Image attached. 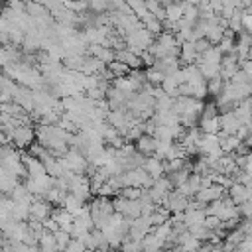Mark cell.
I'll use <instances>...</instances> for the list:
<instances>
[{
    "instance_id": "6da1fadb",
    "label": "cell",
    "mask_w": 252,
    "mask_h": 252,
    "mask_svg": "<svg viewBox=\"0 0 252 252\" xmlns=\"http://www.w3.org/2000/svg\"><path fill=\"white\" fill-rule=\"evenodd\" d=\"M207 215L219 217L222 222H226V220H232V219H240V209L232 203L230 197H222V199H219V201H215L207 207Z\"/></svg>"
},
{
    "instance_id": "7a4b0ae2",
    "label": "cell",
    "mask_w": 252,
    "mask_h": 252,
    "mask_svg": "<svg viewBox=\"0 0 252 252\" xmlns=\"http://www.w3.org/2000/svg\"><path fill=\"white\" fill-rule=\"evenodd\" d=\"M120 181H122V189L124 187H140V189H152L154 187V177H150L146 173L144 167H136V169H126L122 175H120Z\"/></svg>"
},
{
    "instance_id": "3957f363",
    "label": "cell",
    "mask_w": 252,
    "mask_h": 252,
    "mask_svg": "<svg viewBox=\"0 0 252 252\" xmlns=\"http://www.w3.org/2000/svg\"><path fill=\"white\" fill-rule=\"evenodd\" d=\"M199 128L203 134H215L219 136L220 134V114L217 110V104H207L203 114H201V120H199Z\"/></svg>"
},
{
    "instance_id": "277c9868",
    "label": "cell",
    "mask_w": 252,
    "mask_h": 252,
    "mask_svg": "<svg viewBox=\"0 0 252 252\" xmlns=\"http://www.w3.org/2000/svg\"><path fill=\"white\" fill-rule=\"evenodd\" d=\"M10 138H12L14 148H30V146H33L35 130H33L30 124H24V126H18V128L12 132Z\"/></svg>"
},
{
    "instance_id": "5b68a950",
    "label": "cell",
    "mask_w": 252,
    "mask_h": 252,
    "mask_svg": "<svg viewBox=\"0 0 252 252\" xmlns=\"http://www.w3.org/2000/svg\"><path fill=\"white\" fill-rule=\"evenodd\" d=\"M51 215H53V205L45 199H35L30 207V220L45 222L47 219H51Z\"/></svg>"
},
{
    "instance_id": "8992f818",
    "label": "cell",
    "mask_w": 252,
    "mask_h": 252,
    "mask_svg": "<svg viewBox=\"0 0 252 252\" xmlns=\"http://www.w3.org/2000/svg\"><path fill=\"white\" fill-rule=\"evenodd\" d=\"M224 189H226V187L213 183L211 187L201 189V191L195 195V201H197V203H201L203 207H209L211 203H215V201H219V199H222V197H224Z\"/></svg>"
},
{
    "instance_id": "52a82bcc",
    "label": "cell",
    "mask_w": 252,
    "mask_h": 252,
    "mask_svg": "<svg viewBox=\"0 0 252 252\" xmlns=\"http://www.w3.org/2000/svg\"><path fill=\"white\" fill-rule=\"evenodd\" d=\"M152 230H154V226H152L150 219H148V217H140V219H134V220H132L128 238H132V240H140V242H142Z\"/></svg>"
},
{
    "instance_id": "ba28073f",
    "label": "cell",
    "mask_w": 252,
    "mask_h": 252,
    "mask_svg": "<svg viewBox=\"0 0 252 252\" xmlns=\"http://www.w3.org/2000/svg\"><path fill=\"white\" fill-rule=\"evenodd\" d=\"M240 128H242V122L236 118L234 110H228V112H222V114H220V132H222V134H226V136H236Z\"/></svg>"
},
{
    "instance_id": "9c48e42d",
    "label": "cell",
    "mask_w": 252,
    "mask_h": 252,
    "mask_svg": "<svg viewBox=\"0 0 252 252\" xmlns=\"http://www.w3.org/2000/svg\"><path fill=\"white\" fill-rule=\"evenodd\" d=\"M189 205H191V199L185 197V195H181V193H177V191H173V193L167 197V203H165V207L169 209L171 215L185 213V211L189 209Z\"/></svg>"
},
{
    "instance_id": "30bf717a",
    "label": "cell",
    "mask_w": 252,
    "mask_h": 252,
    "mask_svg": "<svg viewBox=\"0 0 252 252\" xmlns=\"http://www.w3.org/2000/svg\"><path fill=\"white\" fill-rule=\"evenodd\" d=\"M22 161H24V165L28 169V177H41V175L47 173L43 161L33 158V156H30V154H22Z\"/></svg>"
},
{
    "instance_id": "8fae6325",
    "label": "cell",
    "mask_w": 252,
    "mask_h": 252,
    "mask_svg": "<svg viewBox=\"0 0 252 252\" xmlns=\"http://www.w3.org/2000/svg\"><path fill=\"white\" fill-rule=\"evenodd\" d=\"M51 219L59 224V228H61V230H67V232L71 234V228H73V224H75V217H73L69 211H65L63 207H55V209H53Z\"/></svg>"
},
{
    "instance_id": "7c38bea8",
    "label": "cell",
    "mask_w": 252,
    "mask_h": 252,
    "mask_svg": "<svg viewBox=\"0 0 252 252\" xmlns=\"http://www.w3.org/2000/svg\"><path fill=\"white\" fill-rule=\"evenodd\" d=\"M142 167H144L146 173H148L150 177H154V179H159V177H163V173H165V161H161V159L156 158V156L146 158V161H144Z\"/></svg>"
},
{
    "instance_id": "4fadbf2b",
    "label": "cell",
    "mask_w": 252,
    "mask_h": 252,
    "mask_svg": "<svg viewBox=\"0 0 252 252\" xmlns=\"http://www.w3.org/2000/svg\"><path fill=\"white\" fill-rule=\"evenodd\" d=\"M179 55H167V57H163V59H158L156 61V69L158 71H161L163 75H173L175 71H179Z\"/></svg>"
},
{
    "instance_id": "5bb4252c",
    "label": "cell",
    "mask_w": 252,
    "mask_h": 252,
    "mask_svg": "<svg viewBox=\"0 0 252 252\" xmlns=\"http://www.w3.org/2000/svg\"><path fill=\"white\" fill-rule=\"evenodd\" d=\"M199 51L195 47V41H187V43H181V49H179V59L187 65H197L199 61Z\"/></svg>"
},
{
    "instance_id": "9a60e30c",
    "label": "cell",
    "mask_w": 252,
    "mask_h": 252,
    "mask_svg": "<svg viewBox=\"0 0 252 252\" xmlns=\"http://www.w3.org/2000/svg\"><path fill=\"white\" fill-rule=\"evenodd\" d=\"M136 150H138L142 156L150 158V156H154L156 150H158V140H156L154 136H150V134H144V136L136 142Z\"/></svg>"
},
{
    "instance_id": "2e32d148",
    "label": "cell",
    "mask_w": 252,
    "mask_h": 252,
    "mask_svg": "<svg viewBox=\"0 0 252 252\" xmlns=\"http://www.w3.org/2000/svg\"><path fill=\"white\" fill-rule=\"evenodd\" d=\"M228 197L232 199V203H234L236 207L244 205V203L248 201V189H246V185H242V183L234 181V183L228 187Z\"/></svg>"
},
{
    "instance_id": "e0dca14e",
    "label": "cell",
    "mask_w": 252,
    "mask_h": 252,
    "mask_svg": "<svg viewBox=\"0 0 252 252\" xmlns=\"http://www.w3.org/2000/svg\"><path fill=\"white\" fill-rule=\"evenodd\" d=\"M219 138H220V148H222V152L224 154H228V156H232L234 152H238L240 150V146L244 144L238 136H226V134H219Z\"/></svg>"
},
{
    "instance_id": "ac0fdd59",
    "label": "cell",
    "mask_w": 252,
    "mask_h": 252,
    "mask_svg": "<svg viewBox=\"0 0 252 252\" xmlns=\"http://www.w3.org/2000/svg\"><path fill=\"white\" fill-rule=\"evenodd\" d=\"M18 185H20L18 177L10 175L6 169H0V189H2V195H10Z\"/></svg>"
},
{
    "instance_id": "d6986e66",
    "label": "cell",
    "mask_w": 252,
    "mask_h": 252,
    "mask_svg": "<svg viewBox=\"0 0 252 252\" xmlns=\"http://www.w3.org/2000/svg\"><path fill=\"white\" fill-rule=\"evenodd\" d=\"M10 197H12L14 203H26V205H32V203L35 201V197L28 191V187H26L24 183H20V185L10 193Z\"/></svg>"
},
{
    "instance_id": "ffe728a7",
    "label": "cell",
    "mask_w": 252,
    "mask_h": 252,
    "mask_svg": "<svg viewBox=\"0 0 252 252\" xmlns=\"http://www.w3.org/2000/svg\"><path fill=\"white\" fill-rule=\"evenodd\" d=\"M142 24H144V28L152 33V35H161L163 33V22L159 20V18H156V16H152V14H148L146 18H142Z\"/></svg>"
},
{
    "instance_id": "44dd1931",
    "label": "cell",
    "mask_w": 252,
    "mask_h": 252,
    "mask_svg": "<svg viewBox=\"0 0 252 252\" xmlns=\"http://www.w3.org/2000/svg\"><path fill=\"white\" fill-rule=\"evenodd\" d=\"M197 67L201 71V75L205 77V81H211V79H217L220 77V65H215V63H207V61H197Z\"/></svg>"
},
{
    "instance_id": "7402d4cb",
    "label": "cell",
    "mask_w": 252,
    "mask_h": 252,
    "mask_svg": "<svg viewBox=\"0 0 252 252\" xmlns=\"http://www.w3.org/2000/svg\"><path fill=\"white\" fill-rule=\"evenodd\" d=\"M183 71H185V79H187L189 85H201V83H207L205 77L201 75V71H199L197 65H185Z\"/></svg>"
},
{
    "instance_id": "603a6c76",
    "label": "cell",
    "mask_w": 252,
    "mask_h": 252,
    "mask_svg": "<svg viewBox=\"0 0 252 252\" xmlns=\"http://www.w3.org/2000/svg\"><path fill=\"white\" fill-rule=\"evenodd\" d=\"M222 57H224V55H222V51L219 49V45H211V47H209V49H207L199 59H201V61H207V63L220 65V63H222Z\"/></svg>"
},
{
    "instance_id": "cb8c5ba5",
    "label": "cell",
    "mask_w": 252,
    "mask_h": 252,
    "mask_svg": "<svg viewBox=\"0 0 252 252\" xmlns=\"http://www.w3.org/2000/svg\"><path fill=\"white\" fill-rule=\"evenodd\" d=\"M165 14H167V20L169 22H181L183 20V14H185V8L183 4H165Z\"/></svg>"
},
{
    "instance_id": "d4e9b609",
    "label": "cell",
    "mask_w": 252,
    "mask_h": 252,
    "mask_svg": "<svg viewBox=\"0 0 252 252\" xmlns=\"http://www.w3.org/2000/svg\"><path fill=\"white\" fill-rule=\"evenodd\" d=\"M63 209H65V211H69L73 217H77V215L85 209V205H83V201H79L75 195H71V193H69V195H67V199H65V203H63Z\"/></svg>"
},
{
    "instance_id": "484cf974",
    "label": "cell",
    "mask_w": 252,
    "mask_h": 252,
    "mask_svg": "<svg viewBox=\"0 0 252 252\" xmlns=\"http://www.w3.org/2000/svg\"><path fill=\"white\" fill-rule=\"evenodd\" d=\"M30 207H32V205H26V203H14L12 219L18 220V222H26V220H30Z\"/></svg>"
},
{
    "instance_id": "4316f807",
    "label": "cell",
    "mask_w": 252,
    "mask_h": 252,
    "mask_svg": "<svg viewBox=\"0 0 252 252\" xmlns=\"http://www.w3.org/2000/svg\"><path fill=\"white\" fill-rule=\"evenodd\" d=\"M144 73H146V83H148V85H152V87H161V83H163V79H165V75H163L161 71H158L156 67H148Z\"/></svg>"
},
{
    "instance_id": "83f0119b",
    "label": "cell",
    "mask_w": 252,
    "mask_h": 252,
    "mask_svg": "<svg viewBox=\"0 0 252 252\" xmlns=\"http://www.w3.org/2000/svg\"><path fill=\"white\" fill-rule=\"evenodd\" d=\"M67 195H69V191H63V189L53 187V189H51V191L45 195V201H49L51 205H61V207H63V203H65Z\"/></svg>"
},
{
    "instance_id": "f1b7e54d",
    "label": "cell",
    "mask_w": 252,
    "mask_h": 252,
    "mask_svg": "<svg viewBox=\"0 0 252 252\" xmlns=\"http://www.w3.org/2000/svg\"><path fill=\"white\" fill-rule=\"evenodd\" d=\"M108 67V71L112 73V77L114 79H120V77H128L130 75V67L128 65H124V63H120V61H112L110 65H106Z\"/></svg>"
},
{
    "instance_id": "f546056e",
    "label": "cell",
    "mask_w": 252,
    "mask_h": 252,
    "mask_svg": "<svg viewBox=\"0 0 252 252\" xmlns=\"http://www.w3.org/2000/svg\"><path fill=\"white\" fill-rule=\"evenodd\" d=\"M224 85H226V81H224V79H220V77H217V79L207 81V91H209V94H213V96H220V93H222Z\"/></svg>"
},
{
    "instance_id": "4dcf8cb0",
    "label": "cell",
    "mask_w": 252,
    "mask_h": 252,
    "mask_svg": "<svg viewBox=\"0 0 252 252\" xmlns=\"http://www.w3.org/2000/svg\"><path fill=\"white\" fill-rule=\"evenodd\" d=\"M173 106H175V98L169 96V94H165L159 100H156V112H171Z\"/></svg>"
},
{
    "instance_id": "1f68e13d",
    "label": "cell",
    "mask_w": 252,
    "mask_h": 252,
    "mask_svg": "<svg viewBox=\"0 0 252 252\" xmlns=\"http://www.w3.org/2000/svg\"><path fill=\"white\" fill-rule=\"evenodd\" d=\"M144 193H146V189H140V187H124L120 191V195L124 199H130V201H140L144 197Z\"/></svg>"
},
{
    "instance_id": "d6a6232c",
    "label": "cell",
    "mask_w": 252,
    "mask_h": 252,
    "mask_svg": "<svg viewBox=\"0 0 252 252\" xmlns=\"http://www.w3.org/2000/svg\"><path fill=\"white\" fill-rule=\"evenodd\" d=\"M71 240H73V236H71L67 230H57V232H55V242H57V248H59L61 252L67 250V246L71 244Z\"/></svg>"
},
{
    "instance_id": "836d02e7",
    "label": "cell",
    "mask_w": 252,
    "mask_h": 252,
    "mask_svg": "<svg viewBox=\"0 0 252 252\" xmlns=\"http://www.w3.org/2000/svg\"><path fill=\"white\" fill-rule=\"evenodd\" d=\"M128 6L132 8V12L142 20V18H146L150 12H148V6H146V2H140V0H130L128 2Z\"/></svg>"
},
{
    "instance_id": "e575fe53",
    "label": "cell",
    "mask_w": 252,
    "mask_h": 252,
    "mask_svg": "<svg viewBox=\"0 0 252 252\" xmlns=\"http://www.w3.org/2000/svg\"><path fill=\"white\" fill-rule=\"evenodd\" d=\"M205 226H207L211 232H217V230H222V220H220L219 217L207 215V219H205Z\"/></svg>"
},
{
    "instance_id": "d590c367",
    "label": "cell",
    "mask_w": 252,
    "mask_h": 252,
    "mask_svg": "<svg viewBox=\"0 0 252 252\" xmlns=\"http://www.w3.org/2000/svg\"><path fill=\"white\" fill-rule=\"evenodd\" d=\"M122 252H144V248H142V242L140 240L126 238V242L122 244Z\"/></svg>"
},
{
    "instance_id": "8d00e7d4",
    "label": "cell",
    "mask_w": 252,
    "mask_h": 252,
    "mask_svg": "<svg viewBox=\"0 0 252 252\" xmlns=\"http://www.w3.org/2000/svg\"><path fill=\"white\" fill-rule=\"evenodd\" d=\"M43 226H45V230H47V232H53V234H55L57 230H61V228H59V224H57L53 219H47V220L43 222Z\"/></svg>"
},
{
    "instance_id": "74e56055",
    "label": "cell",
    "mask_w": 252,
    "mask_h": 252,
    "mask_svg": "<svg viewBox=\"0 0 252 252\" xmlns=\"http://www.w3.org/2000/svg\"><path fill=\"white\" fill-rule=\"evenodd\" d=\"M195 47H197V51H199V55H203L209 47H211V43L207 41V39H199V41H195Z\"/></svg>"
},
{
    "instance_id": "f35d334b",
    "label": "cell",
    "mask_w": 252,
    "mask_h": 252,
    "mask_svg": "<svg viewBox=\"0 0 252 252\" xmlns=\"http://www.w3.org/2000/svg\"><path fill=\"white\" fill-rule=\"evenodd\" d=\"M242 252H252V236H246L242 242H240V246H238Z\"/></svg>"
}]
</instances>
